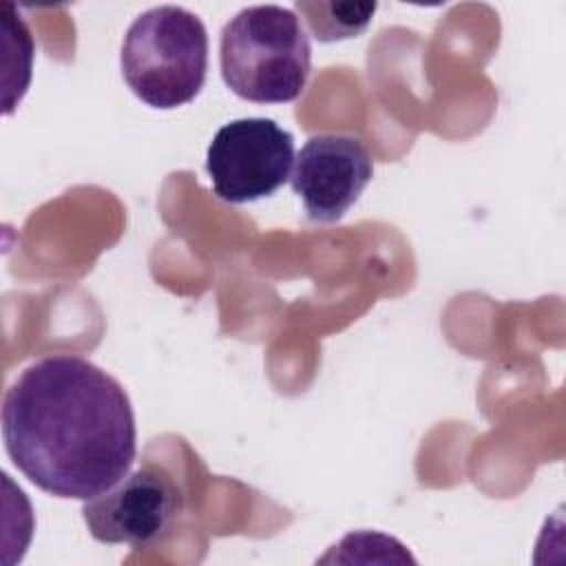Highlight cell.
Returning <instances> with one entry per match:
<instances>
[{"instance_id":"1","label":"cell","mask_w":566,"mask_h":566,"mask_svg":"<svg viewBox=\"0 0 566 566\" xmlns=\"http://www.w3.org/2000/svg\"><path fill=\"white\" fill-rule=\"evenodd\" d=\"M2 438L15 469L38 489L84 502L115 486L137 453L128 394L73 354L20 371L2 400Z\"/></svg>"},{"instance_id":"2","label":"cell","mask_w":566,"mask_h":566,"mask_svg":"<svg viewBox=\"0 0 566 566\" xmlns=\"http://www.w3.org/2000/svg\"><path fill=\"white\" fill-rule=\"evenodd\" d=\"M223 82L243 99L285 104L310 77L312 49L292 9L254 4L226 22L219 42Z\"/></svg>"},{"instance_id":"3","label":"cell","mask_w":566,"mask_h":566,"mask_svg":"<svg viewBox=\"0 0 566 566\" xmlns=\"http://www.w3.org/2000/svg\"><path fill=\"white\" fill-rule=\"evenodd\" d=\"M119 64L128 88L148 106L166 111L188 104L206 82V27L184 7H153L128 27Z\"/></svg>"},{"instance_id":"4","label":"cell","mask_w":566,"mask_h":566,"mask_svg":"<svg viewBox=\"0 0 566 566\" xmlns=\"http://www.w3.org/2000/svg\"><path fill=\"white\" fill-rule=\"evenodd\" d=\"M294 137L268 117H243L221 126L206 153L212 190L228 203L270 197L290 179Z\"/></svg>"},{"instance_id":"5","label":"cell","mask_w":566,"mask_h":566,"mask_svg":"<svg viewBox=\"0 0 566 566\" xmlns=\"http://www.w3.org/2000/svg\"><path fill=\"white\" fill-rule=\"evenodd\" d=\"M181 511L175 480L159 467H139L82 506L88 533L102 544L148 546L161 539Z\"/></svg>"},{"instance_id":"6","label":"cell","mask_w":566,"mask_h":566,"mask_svg":"<svg viewBox=\"0 0 566 566\" xmlns=\"http://www.w3.org/2000/svg\"><path fill=\"white\" fill-rule=\"evenodd\" d=\"M374 175L367 146L352 135L321 133L305 142L294 159L292 188L312 221H338Z\"/></svg>"},{"instance_id":"7","label":"cell","mask_w":566,"mask_h":566,"mask_svg":"<svg viewBox=\"0 0 566 566\" xmlns=\"http://www.w3.org/2000/svg\"><path fill=\"white\" fill-rule=\"evenodd\" d=\"M376 2H296L312 35L318 42H334L360 35L376 13Z\"/></svg>"}]
</instances>
